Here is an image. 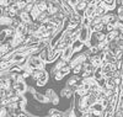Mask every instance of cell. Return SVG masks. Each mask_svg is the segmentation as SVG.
I'll use <instances>...</instances> for the list:
<instances>
[{
  "instance_id": "cell-11",
  "label": "cell",
  "mask_w": 123,
  "mask_h": 117,
  "mask_svg": "<svg viewBox=\"0 0 123 117\" xmlns=\"http://www.w3.org/2000/svg\"><path fill=\"white\" fill-rule=\"evenodd\" d=\"M90 112H96V113H102L104 112V107H102L101 102H95L90 107Z\"/></svg>"
},
{
  "instance_id": "cell-14",
  "label": "cell",
  "mask_w": 123,
  "mask_h": 117,
  "mask_svg": "<svg viewBox=\"0 0 123 117\" xmlns=\"http://www.w3.org/2000/svg\"><path fill=\"white\" fill-rule=\"evenodd\" d=\"M33 7H35V1L33 0H27V3H26V5H25V7L22 10H24V13L30 14L33 10Z\"/></svg>"
},
{
  "instance_id": "cell-3",
  "label": "cell",
  "mask_w": 123,
  "mask_h": 117,
  "mask_svg": "<svg viewBox=\"0 0 123 117\" xmlns=\"http://www.w3.org/2000/svg\"><path fill=\"white\" fill-rule=\"evenodd\" d=\"M48 80H49V73L47 70H43L42 73H41V75L38 77V79H36V86L43 88L48 83Z\"/></svg>"
},
{
  "instance_id": "cell-26",
  "label": "cell",
  "mask_w": 123,
  "mask_h": 117,
  "mask_svg": "<svg viewBox=\"0 0 123 117\" xmlns=\"http://www.w3.org/2000/svg\"><path fill=\"white\" fill-rule=\"evenodd\" d=\"M54 117H65V113H64L63 111H60V112H59L57 116H54Z\"/></svg>"
},
{
  "instance_id": "cell-9",
  "label": "cell",
  "mask_w": 123,
  "mask_h": 117,
  "mask_svg": "<svg viewBox=\"0 0 123 117\" xmlns=\"http://www.w3.org/2000/svg\"><path fill=\"white\" fill-rule=\"evenodd\" d=\"M104 52H105V59L104 60L107 63V64H115V63H116V58L113 56V53L110 52L108 49H106Z\"/></svg>"
},
{
  "instance_id": "cell-21",
  "label": "cell",
  "mask_w": 123,
  "mask_h": 117,
  "mask_svg": "<svg viewBox=\"0 0 123 117\" xmlns=\"http://www.w3.org/2000/svg\"><path fill=\"white\" fill-rule=\"evenodd\" d=\"M76 1H78V0H67L68 5H69L71 9H74V7H75V5H76Z\"/></svg>"
},
{
  "instance_id": "cell-24",
  "label": "cell",
  "mask_w": 123,
  "mask_h": 117,
  "mask_svg": "<svg viewBox=\"0 0 123 117\" xmlns=\"http://www.w3.org/2000/svg\"><path fill=\"white\" fill-rule=\"evenodd\" d=\"M17 117H30L26 112H20L18 115H17Z\"/></svg>"
},
{
  "instance_id": "cell-18",
  "label": "cell",
  "mask_w": 123,
  "mask_h": 117,
  "mask_svg": "<svg viewBox=\"0 0 123 117\" xmlns=\"http://www.w3.org/2000/svg\"><path fill=\"white\" fill-rule=\"evenodd\" d=\"M116 16L119 20H123V6H117V9H116Z\"/></svg>"
},
{
  "instance_id": "cell-7",
  "label": "cell",
  "mask_w": 123,
  "mask_h": 117,
  "mask_svg": "<svg viewBox=\"0 0 123 117\" xmlns=\"http://www.w3.org/2000/svg\"><path fill=\"white\" fill-rule=\"evenodd\" d=\"M60 98H63V99H73V96H74V91L71 90L70 88H68V86H65L64 89H62V91H60V95H59Z\"/></svg>"
},
{
  "instance_id": "cell-16",
  "label": "cell",
  "mask_w": 123,
  "mask_h": 117,
  "mask_svg": "<svg viewBox=\"0 0 123 117\" xmlns=\"http://www.w3.org/2000/svg\"><path fill=\"white\" fill-rule=\"evenodd\" d=\"M70 73H71V68H70L68 64H67L65 67H63V68H62V69L59 70V74H60V75L63 77V78H64V77H67V75H69Z\"/></svg>"
},
{
  "instance_id": "cell-5",
  "label": "cell",
  "mask_w": 123,
  "mask_h": 117,
  "mask_svg": "<svg viewBox=\"0 0 123 117\" xmlns=\"http://www.w3.org/2000/svg\"><path fill=\"white\" fill-rule=\"evenodd\" d=\"M102 4H104V6L107 9L108 13H113L117 9V0H104Z\"/></svg>"
},
{
  "instance_id": "cell-8",
  "label": "cell",
  "mask_w": 123,
  "mask_h": 117,
  "mask_svg": "<svg viewBox=\"0 0 123 117\" xmlns=\"http://www.w3.org/2000/svg\"><path fill=\"white\" fill-rule=\"evenodd\" d=\"M27 57L25 54H22V53H16L14 52V54H12V58H11V62L14 63V64H20V63H22Z\"/></svg>"
},
{
  "instance_id": "cell-27",
  "label": "cell",
  "mask_w": 123,
  "mask_h": 117,
  "mask_svg": "<svg viewBox=\"0 0 123 117\" xmlns=\"http://www.w3.org/2000/svg\"><path fill=\"white\" fill-rule=\"evenodd\" d=\"M122 35H123V28H122Z\"/></svg>"
},
{
  "instance_id": "cell-13",
  "label": "cell",
  "mask_w": 123,
  "mask_h": 117,
  "mask_svg": "<svg viewBox=\"0 0 123 117\" xmlns=\"http://www.w3.org/2000/svg\"><path fill=\"white\" fill-rule=\"evenodd\" d=\"M38 58L47 64V60H48V48H44V49H42V51H39Z\"/></svg>"
},
{
  "instance_id": "cell-2",
  "label": "cell",
  "mask_w": 123,
  "mask_h": 117,
  "mask_svg": "<svg viewBox=\"0 0 123 117\" xmlns=\"http://www.w3.org/2000/svg\"><path fill=\"white\" fill-rule=\"evenodd\" d=\"M74 54H75V53H74L73 48H71V47H65L64 51H62V53H60V58H59V59H62V60H64V62L69 63L70 59L74 57Z\"/></svg>"
},
{
  "instance_id": "cell-19",
  "label": "cell",
  "mask_w": 123,
  "mask_h": 117,
  "mask_svg": "<svg viewBox=\"0 0 123 117\" xmlns=\"http://www.w3.org/2000/svg\"><path fill=\"white\" fill-rule=\"evenodd\" d=\"M81 27H89L90 26V19L89 17H83V19H81Z\"/></svg>"
},
{
  "instance_id": "cell-4",
  "label": "cell",
  "mask_w": 123,
  "mask_h": 117,
  "mask_svg": "<svg viewBox=\"0 0 123 117\" xmlns=\"http://www.w3.org/2000/svg\"><path fill=\"white\" fill-rule=\"evenodd\" d=\"M71 48H73V51H74V53L76 54L78 52H80V51H83V49H86V48H89L86 45H84L81 41H79V39H75L73 43H71V46H70Z\"/></svg>"
},
{
  "instance_id": "cell-6",
  "label": "cell",
  "mask_w": 123,
  "mask_h": 117,
  "mask_svg": "<svg viewBox=\"0 0 123 117\" xmlns=\"http://www.w3.org/2000/svg\"><path fill=\"white\" fill-rule=\"evenodd\" d=\"M32 98H33L37 102H39V104H49V100L44 96L42 92H39V91H37V90L32 94Z\"/></svg>"
},
{
  "instance_id": "cell-17",
  "label": "cell",
  "mask_w": 123,
  "mask_h": 117,
  "mask_svg": "<svg viewBox=\"0 0 123 117\" xmlns=\"http://www.w3.org/2000/svg\"><path fill=\"white\" fill-rule=\"evenodd\" d=\"M43 95H44V96L49 100V102H50V100H52L57 94H55V91H54L53 89H47V90L44 91V94H43Z\"/></svg>"
},
{
  "instance_id": "cell-23",
  "label": "cell",
  "mask_w": 123,
  "mask_h": 117,
  "mask_svg": "<svg viewBox=\"0 0 123 117\" xmlns=\"http://www.w3.org/2000/svg\"><path fill=\"white\" fill-rule=\"evenodd\" d=\"M90 111H85V112H81V117H90Z\"/></svg>"
},
{
  "instance_id": "cell-25",
  "label": "cell",
  "mask_w": 123,
  "mask_h": 117,
  "mask_svg": "<svg viewBox=\"0 0 123 117\" xmlns=\"http://www.w3.org/2000/svg\"><path fill=\"white\" fill-rule=\"evenodd\" d=\"M101 113H96V112H91L90 113V117H100Z\"/></svg>"
},
{
  "instance_id": "cell-10",
  "label": "cell",
  "mask_w": 123,
  "mask_h": 117,
  "mask_svg": "<svg viewBox=\"0 0 123 117\" xmlns=\"http://www.w3.org/2000/svg\"><path fill=\"white\" fill-rule=\"evenodd\" d=\"M92 79L95 81H100L101 79H104V74H102V67H96L94 73H92Z\"/></svg>"
},
{
  "instance_id": "cell-1",
  "label": "cell",
  "mask_w": 123,
  "mask_h": 117,
  "mask_svg": "<svg viewBox=\"0 0 123 117\" xmlns=\"http://www.w3.org/2000/svg\"><path fill=\"white\" fill-rule=\"evenodd\" d=\"M91 33H92V31H91L89 27H81L80 31H79V35H78V39L81 41L84 45H86Z\"/></svg>"
},
{
  "instance_id": "cell-22",
  "label": "cell",
  "mask_w": 123,
  "mask_h": 117,
  "mask_svg": "<svg viewBox=\"0 0 123 117\" xmlns=\"http://www.w3.org/2000/svg\"><path fill=\"white\" fill-rule=\"evenodd\" d=\"M53 79H54V80H57V81H60L62 79H64V78H63V77H62V75H60V74L58 73V74H57V75H55V77H54Z\"/></svg>"
},
{
  "instance_id": "cell-12",
  "label": "cell",
  "mask_w": 123,
  "mask_h": 117,
  "mask_svg": "<svg viewBox=\"0 0 123 117\" xmlns=\"http://www.w3.org/2000/svg\"><path fill=\"white\" fill-rule=\"evenodd\" d=\"M87 5H89L87 0H78L74 10H84V11H85V9L87 7Z\"/></svg>"
},
{
  "instance_id": "cell-20",
  "label": "cell",
  "mask_w": 123,
  "mask_h": 117,
  "mask_svg": "<svg viewBox=\"0 0 123 117\" xmlns=\"http://www.w3.org/2000/svg\"><path fill=\"white\" fill-rule=\"evenodd\" d=\"M50 104H53L54 106H57V105H59V96L58 95H55V96L50 100Z\"/></svg>"
},
{
  "instance_id": "cell-15",
  "label": "cell",
  "mask_w": 123,
  "mask_h": 117,
  "mask_svg": "<svg viewBox=\"0 0 123 117\" xmlns=\"http://www.w3.org/2000/svg\"><path fill=\"white\" fill-rule=\"evenodd\" d=\"M71 73H73V75H80L83 74V64H79V65H75L71 68Z\"/></svg>"
}]
</instances>
